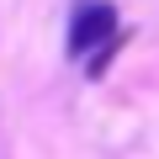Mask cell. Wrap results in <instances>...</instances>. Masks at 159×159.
Segmentation results:
<instances>
[{"mask_svg": "<svg viewBox=\"0 0 159 159\" xmlns=\"http://www.w3.org/2000/svg\"><path fill=\"white\" fill-rule=\"evenodd\" d=\"M106 43H117V6H111V0L80 6V11H74V27H69V58L101 53Z\"/></svg>", "mask_w": 159, "mask_h": 159, "instance_id": "cell-1", "label": "cell"}]
</instances>
